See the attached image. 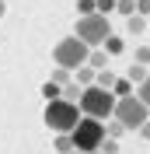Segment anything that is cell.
<instances>
[{"label": "cell", "mask_w": 150, "mask_h": 154, "mask_svg": "<svg viewBox=\"0 0 150 154\" xmlns=\"http://www.w3.org/2000/svg\"><path fill=\"white\" fill-rule=\"evenodd\" d=\"M42 119H46V126H49L56 137H63V133L70 137L77 126H80V119H84V116H80V105H74V102H63V98H59V102H46V116H42Z\"/></svg>", "instance_id": "obj_1"}, {"label": "cell", "mask_w": 150, "mask_h": 154, "mask_svg": "<svg viewBox=\"0 0 150 154\" xmlns=\"http://www.w3.org/2000/svg\"><path fill=\"white\" fill-rule=\"evenodd\" d=\"M115 105H119V98L112 95V91H105V88H84V98H80V116H87V119H112L115 116Z\"/></svg>", "instance_id": "obj_2"}, {"label": "cell", "mask_w": 150, "mask_h": 154, "mask_svg": "<svg viewBox=\"0 0 150 154\" xmlns=\"http://www.w3.org/2000/svg\"><path fill=\"white\" fill-rule=\"evenodd\" d=\"M52 60H56V67H63V70H70V74H77L80 67H87L91 49H87L77 35H70V38H59V42H56V49H52Z\"/></svg>", "instance_id": "obj_3"}, {"label": "cell", "mask_w": 150, "mask_h": 154, "mask_svg": "<svg viewBox=\"0 0 150 154\" xmlns=\"http://www.w3.org/2000/svg\"><path fill=\"white\" fill-rule=\"evenodd\" d=\"M70 137H74V147H77L80 154H98V151H101V144L108 140V130H105V123L87 119V116H84L80 126H77Z\"/></svg>", "instance_id": "obj_4"}, {"label": "cell", "mask_w": 150, "mask_h": 154, "mask_svg": "<svg viewBox=\"0 0 150 154\" xmlns=\"http://www.w3.org/2000/svg\"><path fill=\"white\" fill-rule=\"evenodd\" d=\"M87 49H98L112 38V25L105 14H91V18H77V32H74Z\"/></svg>", "instance_id": "obj_5"}, {"label": "cell", "mask_w": 150, "mask_h": 154, "mask_svg": "<svg viewBox=\"0 0 150 154\" xmlns=\"http://www.w3.org/2000/svg\"><path fill=\"white\" fill-rule=\"evenodd\" d=\"M112 119H119L126 130H143V126L150 123V109L143 105L136 95H129V98H119V105H115V116Z\"/></svg>", "instance_id": "obj_6"}, {"label": "cell", "mask_w": 150, "mask_h": 154, "mask_svg": "<svg viewBox=\"0 0 150 154\" xmlns=\"http://www.w3.org/2000/svg\"><path fill=\"white\" fill-rule=\"evenodd\" d=\"M74 81H77L80 88H94V84H98V70H91V67H80V70L74 74Z\"/></svg>", "instance_id": "obj_7"}, {"label": "cell", "mask_w": 150, "mask_h": 154, "mask_svg": "<svg viewBox=\"0 0 150 154\" xmlns=\"http://www.w3.org/2000/svg\"><path fill=\"white\" fill-rule=\"evenodd\" d=\"M87 67H91V70H98V74H101V70H108V53H105V49H91V60H87Z\"/></svg>", "instance_id": "obj_8"}, {"label": "cell", "mask_w": 150, "mask_h": 154, "mask_svg": "<svg viewBox=\"0 0 150 154\" xmlns=\"http://www.w3.org/2000/svg\"><path fill=\"white\" fill-rule=\"evenodd\" d=\"M147 77H150V70H147V67H140V63H133V67H129V74H126V81L140 88L143 81H147Z\"/></svg>", "instance_id": "obj_9"}, {"label": "cell", "mask_w": 150, "mask_h": 154, "mask_svg": "<svg viewBox=\"0 0 150 154\" xmlns=\"http://www.w3.org/2000/svg\"><path fill=\"white\" fill-rule=\"evenodd\" d=\"M101 49L108 53V56H122V53H126V42H122L119 35H112V38H108V42H105Z\"/></svg>", "instance_id": "obj_10"}, {"label": "cell", "mask_w": 150, "mask_h": 154, "mask_svg": "<svg viewBox=\"0 0 150 154\" xmlns=\"http://www.w3.org/2000/svg\"><path fill=\"white\" fill-rule=\"evenodd\" d=\"M42 95H46V102H59V98H63V88L52 84V81H46V84H42Z\"/></svg>", "instance_id": "obj_11"}, {"label": "cell", "mask_w": 150, "mask_h": 154, "mask_svg": "<svg viewBox=\"0 0 150 154\" xmlns=\"http://www.w3.org/2000/svg\"><path fill=\"white\" fill-rule=\"evenodd\" d=\"M77 151V147H74V137H56V154H74Z\"/></svg>", "instance_id": "obj_12"}, {"label": "cell", "mask_w": 150, "mask_h": 154, "mask_svg": "<svg viewBox=\"0 0 150 154\" xmlns=\"http://www.w3.org/2000/svg\"><path fill=\"white\" fill-rule=\"evenodd\" d=\"M77 11H80V18H91V14H98V0H77Z\"/></svg>", "instance_id": "obj_13"}, {"label": "cell", "mask_w": 150, "mask_h": 154, "mask_svg": "<svg viewBox=\"0 0 150 154\" xmlns=\"http://www.w3.org/2000/svg\"><path fill=\"white\" fill-rule=\"evenodd\" d=\"M122 14V18L129 21V18H136V0H119V7H115Z\"/></svg>", "instance_id": "obj_14"}, {"label": "cell", "mask_w": 150, "mask_h": 154, "mask_svg": "<svg viewBox=\"0 0 150 154\" xmlns=\"http://www.w3.org/2000/svg\"><path fill=\"white\" fill-rule=\"evenodd\" d=\"M126 28H129V35H143V28H147V18H140V14H136V18L126 21Z\"/></svg>", "instance_id": "obj_15"}, {"label": "cell", "mask_w": 150, "mask_h": 154, "mask_svg": "<svg viewBox=\"0 0 150 154\" xmlns=\"http://www.w3.org/2000/svg\"><path fill=\"white\" fill-rule=\"evenodd\" d=\"M49 81H52V84H59V88L74 84V81H70V70H63V67H56V70H52V77H49Z\"/></svg>", "instance_id": "obj_16"}, {"label": "cell", "mask_w": 150, "mask_h": 154, "mask_svg": "<svg viewBox=\"0 0 150 154\" xmlns=\"http://www.w3.org/2000/svg\"><path fill=\"white\" fill-rule=\"evenodd\" d=\"M112 95H115V98H129V95H133V84H129V81H126V77H122V81H115Z\"/></svg>", "instance_id": "obj_17"}, {"label": "cell", "mask_w": 150, "mask_h": 154, "mask_svg": "<svg viewBox=\"0 0 150 154\" xmlns=\"http://www.w3.org/2000/svg\"><path fill=\"white\" fill-rule=\"evenodd\" d=\"M98 88H105V91L115 88V74H112V70H101V74H98Z\"/></svg>", "instance_id": "obj_18"}, {"label": "cell", "mask_w": 150, "mask_h": 154, "mask_svg": "<svg viewBox=\"0 0 150 154\" xmlns=\"http://www.w3.org/2000/svg\"><path fill=\"white\" fill-rule=\"evenodd\" d=\"M105 130H108V140H119V137H122V133H126V126H122V123H119V119H112V123L105 126Z\"/></svg>", "instance_id": "obj_19"}, {"label": "cell", "mask_w": 150, "mask_h": 154, "mask_svg": "<svg viewBox=\"0 0 150 154\" xmlns=\"http://www.w3.org/2000/svg\"><path fill=\"white\" fill-rule=\"evenodd\" d=\"M136 98H140L143 105H147V109H150V77H147V81H143V84H140V88H136Z\"/></svg>", "instance_id": "obj_20"}, {"label": "cell", "mask_w": 150, "mask_h": 154, "mask_svg": "<svg viewBox=\"0 0 150 154\" xmlns=\"http://www.w3.org/2000/svg\"><path fill=\"white\" fill-rule=\"evenodd\" d=\"M136 63H140V67H150V46H140V49H136Z\"/></svg>", "instance_id": "obj_21"}, {"label": "cell", "mask_w": 150, "mask_h": 154, "mask_svg": "<svg viewBox=\"0 0 150 154\" xmlns=\"http://www.w3.org/2000/svg\"><path fill=\"white\" fill-rule=\"evenodd\" d=\"M119 7V0H98V14H105L108 18V11H115Z\"/></svg>", "instance_id": "obj_22"}, {"label": "cell", "mask_w": 150, "mask_h": 154, "mask_svg": "<svg viewBox=\"0 0 150 154\" xmlns=\"http://www.w3.org/2000/svg\"><path fill=\"white\" fill-rule=\"evenodd\" d=\"M101 154H119V140H105V144H101Z\"/></svg>", "instance_id": "obj_23"}, {"label": "cell", "mask_w": 150, "mask_h": 154, "mask_svg": "<svg viewBox=\"0 0 150 154\" xmlns=\"http://www.w3.org/2000/svg\"><path fill=\"white\" fill-rule=\"evenodd\" d=\"M136 14L147 18V14H150V0H136Z\"/></svg>", "instance_id": "obj_24"}, {"label": "cell", "mask_w": 150, "mask_h": 154, "mask_svg": "<svg viewBox=\"0 0 150 154\" xmlns=\"http://www.w3.org/2000/svg\"><path fill=\"white\" fill-rule=\"evenodd\" d=\"M140 137H143V140H150V123H147V126L140 130Z\"/></svg>", "instance_id": "obj_25"}, {"label": "cell", "mask_w": 150, "mask_h": 154, "mask_svg": "<svg viewBox=\"0 0 150 154\" xmlns=\"http://www.w3.org/2000/svg\"><path fill=\"white\" fill-rule=\"evenodd\" d=\"M0 18H4V0H0Z\"/></svg>", "instance_id": "obj_26"}, {"label": "cell", "mask_w": 150, "mask_h": 154, "mask_svg": "<svg viewBox=\"0 0 150 154\" xmlns=\"http://www.w3.org/2000/svg\"><path fill=\"white\" fill-rule=\"evenodd\" d=\"M74 154H80V151H74Z\"/></svg>", "instance_id": "obj_27"}, {"label": "cell", "mask_w": 150, "mask_h": 154, "mask_svg": "<svg viewBox=\"0 0 150 154\" xmlns=\"http://www.w3.org/2000/svg\"><path fill=\"white\" fill-rule=\"evenodd\" d=\"M98 154H101V151H98Z\"/></svg>", "instance_id": "obj_28"}]
</instances>
